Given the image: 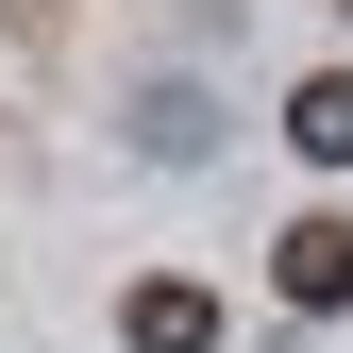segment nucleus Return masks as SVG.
I'll use <instances>...</instances> for the list:
<instances>
[{
	"instance_id": "obj_1",
	"label": "nucleus",
	"mask_w": 353,
	"mask_h": 353,
	"mask_svg": "<svg viewBox=\"0 0 353 353\" xmlns=\"http://www.w3.org/2000/svg\"><path fill=\"white\" fill-rule=\"evenodd\" d=\"M118 336H135V353H219V303H202V286H168V270H152L135 303H118Z\"/></svg>"
},
{
	"instance_id": "obj_2",
	"label": "nucleus",
	"mask_w": 353,
	"mask_h": 353,
	"mask_svg": "<svg viewBox=\"0 0 353 353\" xmlns=\"http://www.w3.org/2000/svg\"><path fill=\"white\" fill-rule=\"evenodd\" d=\"M286 303H353V219H286Z\"/></svg>"
},
{
	"instance_id": "obj_3",
	"label": "nucleus",
	"mask_w": 353,
	"mask_h": 353,
	"mask_svg": "<svg viewBox=\"0 0 353 353\" xmlns=\"http://www.w3.org/2000/svg\"><path fill=\"white\" fill-rule=\"evenodd\" d=\"M286 152H303V168H353V68L286 84Z\"/></svg>"
},
{
	"instance_id": "obj_4",
	"label": "nucleus",
	"mask_w": 353,
	"mask_h": 353,
	"mask_svg": "<svg viewBox=\"0 0 353 353\" xmlns=\"http://www.w3.org/2000/svg\"><path fill=\"white\" fill-rule=\"evenodd\" d=\"M135 152H219V101H185V84H152V101H135Z\"/></svg>"
}]
</instances>
